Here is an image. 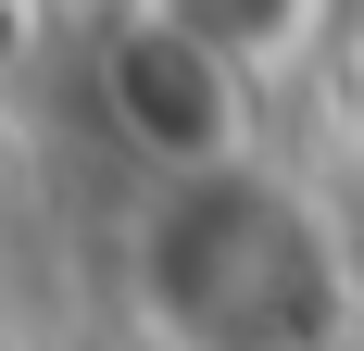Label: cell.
Masks as SVG:
<instances>
[{
  "label": "cell",
  "mask_w": 364,
  "mask_h": 351,
  "mask_svg": "<svg viewBox=\"0 0 364 351\" xmlns=\"http://www.w3.org/2000/svg\"><path fill=\"white\" fill-rule=\"evenodd\" d=\"M139 314L164 351H339L352 339V251L252 151L188 163L139 213Z\"/></svg>",
  "instance_id": "1"
},
{
  "label": "cell",
  "mask_w": 364,
  "mask_h": 351,
  "mask_svg": "<svg viewBox=\"0 0 364 351\" xmlns=\"http://www.w3.org/2000/svg\"><path fill=\"white\" fill-rule=\"evenodd\" d=\"M101 101H113V126H126L164 176H188V163H239L252 75L214 63V50H201L188 26H164V13H126L113 50H101Z\"/></svg>",
  "instance_id": "2"
},
{
  "label": "cell",
  "mask_w": 364,
  "mask_h": 351,
  "mask_svg": "<svg viewBox=\"0 0 364 351\" xmlns=\"http://www.w3.org/2000/svg\"><path fill=\"white\" fill-rule=\"evenodd\" d=\"M139 13H164V26H188L201 50H214V63H239V75L264 88V75L289 63L301 38H314V26L339 13V0H139Z\"/></svg>",
  "instance_id": "3"
},
{
  "label": "cell",
  "mask_w": 364,
  "mask_h": 351,
  "mask_svg": "<svg viewBox=\"0 0 364 351\" xmlns=\"http://www.w3.org/2000/svg\"><path fill=\"white\" fill-rule=\"evenodd\" d=\"M339 26H352V50H364V0H352V13H339Z\"/></svg>",
  "instance_id": "4"
}]
</instances>
